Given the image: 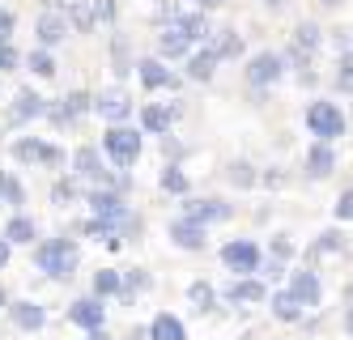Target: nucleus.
<instances>
[{"instance_id": "obj_48", "label": "nucleus", "mask_w": 353, "mask_h": 340, "mask_svg": "<svg viewBox=\"0 0 353 340\" xmlns=\"http://www.w3.org/2000/svg\"><path fill=\"white\" fill-rule=\"evenodd\" d=\"M260 183H264V188H281V183H285V174L272 166V170H264V174H260Z\"/></svg>"}, {"instance_id": "obj_3", "label": "nucleus", "mask_w": 353, "mask_h": 340, "mask_svg": "<svg viewBox=\"0 0 353 340\" xmlns=\"http://www.w3.org/2000/svg\"><path fill=\"white\" fill-rule=\"evenodd\" d=\"M302 119H307V132L315 141H336V137H345V128H349V115L341 111V102H332V98H311Z\"/></svg>"}, {"instance_id": "obj_35", "label": "nucleus", "mask_w": 353, "mask_h": 340, "mask_svg": "<svg viewBox=\"0 0 353 340\" xmlns=\"http://www.w3.org/2000/svg\"><path fill=\"white\" fill-rule=\"evenodd\" d=\"M225 179H230V188H239V192H251V188H256V183H260V170L256 166H251V162H230V166H225Z\"/></svg>"}, {"instance_id": "obj_29", "label": "nucleus", "mask_w": 353, "mask_h": 340, "mask_svg": "<svg viewBox=\"0 0 353 340\" xmlns=\"http://www.w3.org/2000/svg\"><path fill=\"white\" fill-rule=\"evenodd\" d=\"M268 302H272V319H281V323H302V315H307V306H302L290 290H272Z\"/></svg>"}, {"instance_id": "obj_7", "label": "nucleus", "mask_w": 353, "mask_h": 340, "mask_svg": "<svg viewBox=\"0 0 353 340\" xmlns=\"http://www.w3.org/2000/svg\"><path fill=\"white\" fill-rule=\"evenodd\" d=\"M94 111V94H85V90H68L64 98H56V102H47V119H52L56 128H68V123H81L85 115Z\"/></svg>"}, {"instance_id": "obj_41", "label": "nucleus", "mask_w": 353, "mask_h": 340, "mask_svg": "<svg viewBox=\"0 0 353 340\" xmlns=\"http://www.w3.org/2000/svg\"><path fill=\"white\" fill-rule=\"evenodd\" d=\"M281 56H285V68H294V72H315V68H311V51H302L298 43H290Z\"/></svg>"}, {"instance_id": "obj_31", "label": "nucleus", "mask_w": 353, "mask_h": 340, "mask_svg": "<svg viewBox=\"0 0 353 340\" xmlns=\"http://www.w3.org/2000/svg\"><path fill=\"white\" fill-rule=\"evenodd\" d=\"M21 64H26L34 77H39V81H52V77L60 72V64H56V56H52V51H47V47H34L30 51V56H21Z\"/></svg>"}, {"instance_id": "obj_51", "label": "nucleus", "mask_w": 353, "mask_h": 340, "mask_svg": "<svg viewBox=\"0 0 353 340\" xmlns=\"http://www.w3.org/2000/svg\"><path fill=\"white\" fill-rule=\"evenodd\" d=\"M9 255H13V247H9L5 239H0V268H5V264H9Z\"/></svg>"}, {"instance_id": "obj_13", "label": "nucleus", "mask_w": 353, "mask_h": 340, "mask_svg": "<svg viewBox=\"0 0 353 340\" xmlns=\"http://www.w3.org/2000/svg\"><path fill=\"white\" fill-rule=\"evenodd\" d=\"M179 123V107L174 102H145L141 107V132L145 137H166Z\"/></svg>"}, {"instance_id": "obj_11", "label": "nucleus", "mask_w": 353, "mask_h": 340, "mask_svg": "<svg viewBox=\"0 0 353 340\" xmlns=\"http://www.w3.org/2000/svg\"><path fill=\"white\" fill-rule=\"evenodd\" d=\"M166 239H170V247H179V251H205L209 247V226H200L196 217H174L170 226H166Z\"/></svg>"}, {"instance_id": "obj_19", "label": "nucleus", "mask_w": 353, "mask_h": 340, "mask_svg": "<svg viewBox=\"0 0 353 340\" xmlns=\"http://www.w3.org/2000/svg\"><path fill=\"white\" fill-rule=\"evenodd\" d=\"M225 298H230V306H264L268 302V285L260 277H234Z\"/></svg>"}, {"instance_id": "obj_36", "label": "nucleus", "mask_w": 353, "mask_h": 340, "mask_svg": "<svg viewBox=\"0 0 353 340\" xmlns=\"http://www.w3.org/2000/svg\"><path fill=\"white\" fill-rule=\"evenodd\" d=\"M149 285H154V277H149L145 268H132V272H123V290H119V298L132 302L137 294H149Z\"/></svg>"}, {"instance_id": "obj_5", "label": "nucleus", "mask_w": 353, "mask_h": 340, "mask_svg": "<svg viewBox=\"0 0 353 340\" xmlns=\"http://www.w3.org/2000/svg\"><path fill=\"white\" fill-rule=\"evenodd\" d=\"M13 153V162L21 166H30V170H43V166H64V149L52 145V141H43V137H17L9 145Z\"/></svg>"}, {"instance_id": "obj_40", "label": "nucleus", "mask_w": 353, "mask_h": 340, "mask_svg": "<svg viewBox=\"0 0 353 340\" xmlns=\"http://www.w3.org/2000/svg\"><path fill=\"white\" fill-rule=\"evenodd\" d=\"M332 86L341 94H353V51H341L336 56V72H332Z\"/></svg>"}, {"instance_id": "obj_39", "label": "nucleus", "mask_w": 353, "mask_h": 340, "mask_svg": "<svg viewBox=\"0 0 353 340\" xmlns=\"http://www.w3.org/2000/svg\"><path fill=\"white\" fill-rule=\"evenodd\" d=\"M0 196H5V204L13 208V213L26 204V188H21V179H13V174H5V170H0Z\"/></svg>"}, {"instance_id": "obj_47", "label": "nucleus", "mask_w": 353, "mask_h": 340, "mask_svg": "<svg viewBox=\"0 0 353 340\" xmlns=\"http://www.w3.org/2000/svg\"><path fill=\"white\" fill-rule=\"evenodd\" d=\"M260 268H264V281H281L285 277V264H281V259H272V255H268V264H260Z\"/></svg>"}, {"instance_id": "obj_28", "label": "nucleus", "mask_w": 353, "mask_h": 340, "mask_svg": "<svg viewBox=\"0 0 353 340\" xmlns=\"http://www.w3.org/2000/svg\"><path fill=\"white\" fill-rule=\"evenodd\" d=\"M81 200H85V183L77 174H60L52 183V204L56 208H72V204H81Z\"/></svg>"}, {"instance_id": "obj_34", "label": "nucleus", "mask_w": 353, "mask_h": 340, "mask_svg": "<svg viewBox=\"0 0 353 340\" xmlns=\"http://www.w3.org/2000/svg\"><path fill=\"white\" fill-rule=\"evenodd\" d=\"M158 183H162V192H170V196H188V192H192V179H188V170H183L179 162H170V166L158 174Z\"/></svg>"}, {"instance_id": "obj_22", "label": "nucleus", "mask_w": 353, "mask_h": 340, "mask_svg": "<svg viewBox=\"0 0 353 340\" xmlns=\"http://www.w3.org/2000/svg\"><path fill=\"white\" fill-rule=\"evenodd\" d=\"M188 51H192V39L179 30V21H166V26H162V34H158V56L170 64V60H183Z\"/></svg>"}, {"instance_id": "obj_30", "label": "nucleus", "mask_w": 353, "mask_h": 340, "mask_svg": "<svg viewBox=\"0 0 353 340\" xmlns=\"http://www.w3.org/2000/svg\"><path fill=\"white\" fill-rule=\"evenodd\" d=\"M64 17H68V26H72V34H94V30H98V21H94V5H90V0H68Z\"/></svg>"}, {"instance_id": "obj_32", "label": "nucleus", "mask_w": 353, "mask_h": 340, "mask_svg": "<svg viewBox=\"0 0 353 340\" xmlns=\"http://www.w3.org/2000/svg\"><path fill=\"white\" fill-rule=\"evenodd\" d=\"M119 290H123V272L119 268H98L94 272V298H119Z\"/></svg>"}, {"instance_id": "obj_50", "label": "nucleus", "mask_w": 353, "mask_h": 340, "mask_svg": "<svg viewBox=\"0 0 353 340\" xmlns=\"http://www.w3.org/2000/svg\"><path fill=\"white\" fill-rule=\"evenodd\" d=\"M43 9H52V13H64V9H68V0H43Z\"/></svg>"}, {"instance_id": "obj_14", "label": "nucleus", "mask_w": 353, "mask_h": 340, "mask_svg": "<svg viewBox=\"0 0 353 340\" xmlns=\"http://www.w3.org/2000/svg\"><path fill=\"white\" fill-rule=\"evenodd\" d=\"M183 213L188 217H196L200 226H217V221H230L234 217V204H225V200H217V196H188L183 200Z\"/></svg>"}, {"instance_id": "obj_54", "label": "nucleus", "mask_w": 353, "mask_h": 340, "mask_svg": "<svg viewBox=\"0 0 353 340\" xmlns=\"http://www.w3.org/2000/svg\"><path fill=\"white\" fill-rule=\"evenodd\" d=\"M345 332H349V336H353V306H349V310H345Z\"/></svg>"}, {"instance_id": "obj_27", "label": "nucleus", "mask_w": 353, "mask_h": 340, "mask_svg": "<svg viewBox=\"0 0 353 340\" xmlns=\"http://www.w3.org/2000/svg\"><path fill=\"white\" fill-rule=\"evenodd\" d=\"M111 72L119 77H132L137 72V60H132V47H128V34H119L115 26H111Z\"/></svg>"}, {"instance_id": "obj_17", "label": "nucleus", "mask_w": 353, "mask_h": 340, "mask_svg": "<svg viewBox=\"0 0 353 340\" xmlns=\"http://www.w3.org/2000/svg\"><path fill=\"white\" fill-rule=\"evenodd\" d=\"M43 115H47V98L39 90H17L13 94V102H9V119L13 123H34Z\"/></svg>"}, {"instance_id": "obj_56", "label": "nucleus", "mask_w": 353, "mask_h": 340, "mask_svg": "<svg viewBox=\"0 0 353 340\" xmlns=\"http://www.w3.org/2000/svg\"><path fill=\"white\" fill-rule=\"evenodd\" d=\"M0 306H9V290H5V285H0Z\"/></svg>"}, {"instance_id": "obj_26", "label": "nucleus", "mask_w": 353, "mask_h": 340, "mask_svg": "<svg viewBox=\"0 0 353 340\" xmlns=\"http://www.w3.org/2000/svg\"><path fill=\"white\" fill-rule=\"evenodd\" d=\"M170 21H179V30L192 39V47L209 43V34H213V21H209V13H200V9H192V13H174Z\"/></svg>"}, {"instance_id": "obj_6", "label": "nucleus", "mask_w": 353, "mask_h": 340, "mask_svg": "<svg viewBox=\"0 0 353 340\" xmlns=\"http://www.w3.org/2000/svg\"><path fill=\"white\" fill-rule=\"evenodd\" d=\"M243 77H247L251 90H272L285 77V56H281V51H256V56L247 60Z\"/></svg>"}, {"instance_id": "obj_57", "label": "nucleus", "mask_w": 353, "mask_h": 340, "mask_svg": "<svg viewBox=\"0 0 353 340\" xmlns=\"http://www.w3.org/2000/svg\"><path fill=\"white\" fill-rule=\"evenodd\" d=\"M132 340H141V332H137V336H132Z\"/></svg>"}, {"instance_id": "obj_2", "label": "nucleus", "mask_w": 353, "mask_h": 340, "mask_svg": "<svg viewBox=\"0 0 353 340\" xmlns=\"http://www.w3.org/2000/svg\"><path fill=\"white\" fill-rule=\"evenodd\" d=\"M141 137H145V132H141V128H132V123H107V132H103V153H107V162H111L115 170H132V166L141 162V149H145Z\"/></svg>"}, {"instance_id": "obj_37", "label": "nucleus", "mask_w": 353, "mask_h": 340, "mask_svg": "<svg viewBox=\"0 0 353 340\" xmlns=\"http://www.w3.org/2000/svg\"><path fill=\"white\" fill-rule=\"evenodd\" d=\"M294 43H298L302 51H311V56H315V51L323 47V30H319L315 21H298V26H294Z\"/></svg>"}, {"instance_id": "obj_23", "label": "nucleus", "mask_w": 353, "mask_h": 340, "mask_svg": "<svg viewBox=\"0 0 353 340\" xmlns=\"http://www.w3.org/2000/svg\"><path fill=\"white\" fill-rule=\"evenodd\" d=\"M0 239H5L9 247H34V239H39V221L26 217V213L17 208V213L5 221V234H0Z\"/></svg>"}, {"instance_id": "obj_15", "label": "nucleus", "mask_w": 353, "mask_h": 340, "mask_svg": "<svg viewBox=\"0 0 353 340\" xmlns=\"http://www.w3.org/2000/svg\"><path fill=\"white\" fill-rule=\"evenodd\" d=\"M217 56L209 51V43H200V47H192L188 56H183V77L188 81H196V86H209L213 77H217Z\"/></svg>"}, {"instance_id": "obj_46", "label": "nucleus", "mask_w": 353, "mask_h": 340, "mask_svg": "<svg viewBox=\"0 0 353 340\" xmlns=\"http://www.w3.org/2000/svg\"><path fill=\"white\" fill-rule=\"evenodd\" d=\"M13 34H17V13L0 5V43H9Z\"/></svg>"}, {"instance_id": "obj_25", "label": "nucleus", "mask_w": 353, "mask_h": 340, "mask_svg": "<svg viewBox=\"0 0 353 340\" xmlns=\"http://www.w3.org/2000/svg\"><path fill=\"white\" fill-rule=\"evenodd\" d=\"M145 340H188V328L179 315H170V310H158L154 319L145 328Z\"/></svg>"}, {"instance_id": "obj_1", "label": "nucleus", "mask_w": 353, "mask_h": 340, "mask_svg": "<svg viewBox=\"0 0 353 340\" xmlns=\"http://www.w3.org/2000/svg\"><path fill=\"white\" fill-rule=\"evenodd\" d=\"M77 264H81L77 239H43V243H34V268L47 272L52 281H72Z\"/></svg>"}, {"instance_id": "obj_10", "label": "nucleus", "mask_w": 353, "mask_h": 340, "mask_svg": "<svg viewBox=\"0 0 353 340\" xmlns=\"http://www.w3.org/2000/svg\"><path fill=\"white\" fill-rule=\"evenodd\" d=\"M137 81H141L145 90H179L183 77L174 72L162 56H145V60H137Z\"/></svg>"}, {"instance_id": "obj_55", "label": "nucleus", "mask_w": 353, "mask_h": 340, "mask_svg": "<svg viewBox=\"0 0 353 340\" xmlns=\"http://www.w3.org/2000/svg\"><path fill=\"white\" fill-rule=\"evenodd\" d=\"M319 5H323V9H341V0H319Z\"/></svg>"}, {"instance_id": "obj_53", "label": "nucleus", "mask_w": 353, "mask_h": 340, "mask_svg": "<svg viewBox=\"0 0 353 340\" xmlns=\"http://www.w3.org/2000/svg\"><path fill=\"white\" fill-rule=\"evenodd\" d=\"M90 340H111V336H107V328H94V332H90Z\"/></svg>"}, {"instance_id": "obj_9", "label": "nucleus", "mask_w": 353, "mask_h": 340, "mask_svg": "<svg viewBox=\"0 0 353 340\" xmlns=\"http://www.w3.org/2000/svg\"><path fill=\"white\" fill-rule=\"evenodd\" d=\"M221 264L230 268L234 277H256L260 272V247L251 239H230L221 247Z\"/></svg>"}, {"instance_id": "obj_44", "label": "nucleus", "mask_w": 353, "mask_h": 340, "mask_svg": "<svg viewBox=\"0 0 353 340\" xmlns=\"http://www.w3.org/2000/svg\"><path fill=\"white\" fill-rule=\"evenodd\" d=\"M17 68H21V51L13 47V39L0 43V77H5V72H17Z\"/></svg>"}, {"instance_id": "obj_52", "label": "nucleus", "mask_w": 353, "mask_h": 340, "mask_svg": "<svg viewBox=\"0 0 353 340\" xmlns=\"http://www.w3.org/2000/svg\"><path fill=\"white\" fill-rule=\"evenodd\" d=\"M260 5H264V9H272V13H276V9H285V0H260Z\"/></svg>"}, {"instance_id": "obj_38", "label": "nucleus", "mask_w": 353, "mask_h": 340, "mask_svg": "<svg viewBox=\"0 0 353 340\" xmlns=\"http://www.w3.org/2000/svg\"><path fill=\"white\" fill-rule=\"evenodd\" d=\"M188 298H192V306L200 310V315H209V310L217 306V294H213L209 281H192V285H188Z\"/></svg>"}, {"instance_id": "obj_49", "label": "nucleus", "mask_w": 353, "mask_h": 340, "mask_svg": "<svg viewBox=\"0 0 353 340\" xmlns=\"http://www.w3.org/2000/svg\"><path fill=\"white\" fill-rule=\"evenodd\" d=\"M192 5H196L200 13H217V9L225 5V0H192Z\"/></svg>"}, {"instance_id": "obj_21", "label": "nucleus", "mask_w": 353, "mask_h": 340, "mask_svg": "<svg viewBox=\"0 0 353 340\" xmlns=\"http://www.w3.org/2000/svg\"><path fill=\"white\" fill-rule=\"evenodd\" d=\"M5 310H9V319H13L17 332H43V323H47V310H43L39 302H30V298L9 302Z\"/></svg>"}, {"instance_id": "obj_42", "label": "nucleus", "mask_w": 353, "mask_h": 340, "mask_svg": "<svg viewBox=\"0 0 353 340\" xmlns=\"http://www.w3.org/2000/svg\"><path fill=\"white\" fill-rule=\"evenodd\" d=\"M268 255H272V259H281V264H290V259H294V239H290V234H272Z\"/></svg>"}, {"instance_id": "obj_59", "label": "nucleus", "mask_w": 353, "mask_h": 340, "mask_svg": "<svg viewBox=\"0 0 353 340\" xmlns=\"http://www.w3.org/2000/svg\"><path fill=\"white\" fill-rule=\"evenodd\" d=\"M349 43H353V39H349ZM349 51H353V47H349Z\"/></svg>"}, {"instance_id": "obj_58", "label": "nucleus", "mask_w": 353, "mask_h": 340, "mask_svg": "<svg viewBox=\"0 0 353 340\" xmlns=\"http://www.w3.org/2000/svg\"><path fill=\"white\" fill-rule=\"evenodd\" d=\"M0 204H5V196H0Z\"/></svg>"}, {"instance_id": "obj_4", "label": "nucleus", "mask_w": 353, "mask_h": 340, "mask_svg": "<svg viewBox=\"0 0 353 340\" xmlns=\"http://www.w3.org/2000/svg\"><path fill=\"white\" fill-rule=\"evenodd\" d=\"M72 174L81 183H90V188H115L119 192V179H115V170H107V153L98 145H81L72 153Z\"/></svg>"}, {"instance_id": "obj_18", "label": "nucleus", "mask_w": 353, "mask_h": 340, "mask_svg": "<svg viewBox=\"0 0 353 340\" xmlns=\"http://www.w3.org/2000/svg\"><path fill=\"white\" fill-rule=\"evenodd\" d=\"M302 170H307V179H327L336 170V149H332V141H315L311 149H307V158H302Z\"/></svg>"}, {"instance_id": "obj_12", "label": "nucleus", "mask_w": 353, "mask_h": 340, "mask_svg": "<svg viewBox=\"0 0 353 340\" xmlns=\"http://www.w3.org/2000/svg\"><path fill=\"white\" fill-rule=\"evenodd\" d=\"M72 34V26L64 13H52V9H43L39 21H34V47H47V51H56L60 43H68Z\"/></svg>"}, {"instance_id": "obj_16", "label": "nucleus", "mask_w": 353, "mask_h": 340, "mask_svg": "<svg viewBox=\"0 0 353 340\" xmlns=\"http://www.w3.org/2000/svg\"><path fill=\"white\" fill-rule=\"evenodd\" d=\"M68 323L72 328H81V332H94V328H107V306H103V298H77L68 306Z\"/></svg>"}, {"instance_id": "obj_43", "label": "nucleus", "mask_w": 353, "mask_h": 340, "mask_svg": "<svg viewBox=\"0 0 353 340\" xmlns=\"http://www.w3.org/2000/svg\"><path fill=\"white\" fill-rule=\"evenodd\" d=\"M90 5H94V21L98 26H115L119 21V5H115V0H90Z\"/></svg>"}, {"instance_id": "obj_8", "label": "nucleus", "mask_w": 353, "mask_h": 340, "mask_svg": "<svg viewBox=\"0 0 353 340\" xmlns=\"http://www.w3.org/2000/svg\"><path fill=\"white\" fill-rule=\"evenodd\" d=\"M94 115L103 123H128L132 119V94L123 86H107L94 94Z\"/></svg>"}, {"instance_id": "obj_33", "label": "nucleus", "mask_w": 353, "mask_h": 340, "mask_svg": "<svg viewBox=\"0 0 353 340\" xmlns=\"http://www.w3.org/2000/svg\"><path fill=\"white\" fill-rule=\"evenodd\" d=\"M345 243H349V239H345V230H341V221H336L332 230H323L319 239L311 243L307 255H311V259H315V255H336V251H345Z\"/></svg>"}, {"instance_id": "obj_45", "label": "nucleus", "mask_w": 353, "mask_h": 340, "mask_svg": "<svg viewBox=\"0 0 353 340\" xmlns=\"http://www.w3.org/2000/svg\"><path fill=\"white\" fill-rule=\"evenodd\" d=\"M332 213H336V221H341V226H345V221H353V188H345V192L336 196Z\"/></svg>"}, {"instance_id": "obj_20", "label": "nucleus", "mask_w": 353, "mask_h": 340, "mask_svg": "<svg viewBox=\"0 0 353 340\" xmlns=\"http://www.w3.org/2000/svg\"><path fill=\"white\" fill-rule=\"evenodd\" d=\"M290 294L307 306V310H315L319 302H323V285H319V272H311V268H298V272H290Z\"/></svg>"}, {"instance_id": "obj_24", "label": "nucleus", "mask_w": 353, "mask_h": 340, "mask_svg": "<svg viewBox=\"0 0 353 340\" xmlns=\"http://www.w3.org/2000/svg\"><path fill=\"white\" fill-rule=\"evenodd\" d=\"M209 51H213L217 60H239L243 51H247V43H243V34L234 30V26H221V30L209 34Z\"/></svg>"}]
</instances>
